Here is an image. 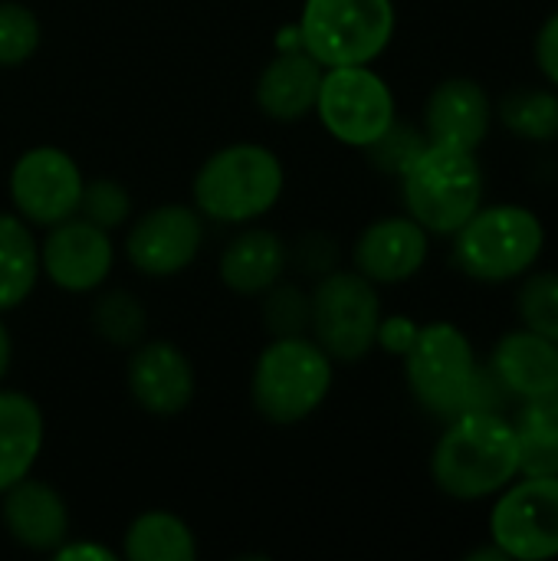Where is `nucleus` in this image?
Returning a JSON list of instances; mask_svg holds the SVG:
<instances>
[{
  "label": "nucleus",
  "mask_w": 558,
  "mask_h": 561,
  "mask_svg": "<svg viewBox=\"0 0 558 561\" xmlns=\"http://www.w3.org/2000/svg\"><path fill=\"white\" fill-rule=\"evenodd\" d=\"M520 319L529 332L558 345V273H533L520 289Z\"/></svg>",
  "instance_id": "nucleus-27"
},
{
  "label": "nucleus",
  "mask_w": 558,
  "mask_h": 561,
  "mask_svg": "<svg viewBox=\"0 0 558 561\" xmlns=\"http://www.w3.org/2000/svg\"><path fill=\"white\" fill-rule=\"evenodd\" d=\"M326 66L303 46L273 56L257 76V108L273 122H303L316 112Z\"/></svg>",
  "instance_id": "nucleus-18"
},
{
  "label": "nucleus",
  "mask_w": 558,
  "mask_h": 561,
  "mask_svg": "<svg viewBox=\"0 0 558 561\" xmlns=\"http://www.w3.org/2000/svg\"><path fill=\"white\" fill-rule=\"evenodd\" d=\"M0 523L26 552H56L69 539V510L56 486L33 473L0 493Z\"/></svg>",
  "instance_id": "nucleus-15"
},
{
  "label": "nucleus",
  "mask_w": 558,
  "mask_h": 561,
  "mask_svg": "<svg viewBox=\"0 0 558 561\" xmlns=\"http://www.w3.org/2000/svg\"><path fill=\"white\" fill-rule=\"evenodd\" d=\"M79 217H86L89 224L102 227V230H118L132 220V194L125 184L112 181V178H95L86 181L82 187V201H79Z\"/></svg>",
  "instance_id": "nucleus-28"
},
{
  "label": "nucleus",
  "mask_w": 558,
  "mask_h": 561,
  "mask_svg": "<svg viewBox=\"0 0 558 561\" xmlns=\"http://www.w3.org/2000/svg\"><path fill=\"white\" fill-rule=\"evenodd\" d=\"M520 434V473L523 477H558V437L516 427Z\"/></svg>",
  "instance_id": "nucleus-31"
},
{
  "label": "nucleus",
  "mask_w": 558,
  "mask_h": 561,
  "mask_svg": "<svg viewBox=\"0 0 558 561\" xmlns=\"http://www.w3.org/2000/svg\"><path fill=\"white\" fill-rule=\"evenodd\" d=\"M56 559H89V561H115V552L109 546H95V542H62L56 552Z\"/></svg>",
  "instance_id": "nucleus-36"
},
{
  "label": "nucleus",
  "mask_w": 558,
  "mask_h": 561,
  "mask_svg": "<svg viewBox=\"0 0 558 561\" xmlns=\"http://www.w3.org/2000/svg\"><path fill=\"white\" fill-rule=\"evenodd\" d=\"M89 319H92L95 335L105 339L109 345H118V348H135L145 339V329H148L145 306L125 289L99 293V299L92 302Z\"/></svg>",
  "instance_id": "nucleus-24"
},
{
  "label": "nucleus",
  "mask_w": 558,
  "mask_h": 561,
  "mask_svg": "<svg viewBox=\"0 0 558 561\" xmlns=\"http://www.w3.org/2000/svg\"><path fill=\"white\" fill-rule=\"evenodd\" d=\"M43 26L36 13L20 0H0V69L30 62L39 49Z\"/></svg>",
  "instance_id": "nucleus-26"
},
{
  "label": "nucleus",
  "mask_w": 558,
  "mask_h": 561,
  "mask_svg": "<svg viewBox=\"0 0 558 561\" xmlns=\"http://www.w3.org/2000/svg\"><path fill=\"white\" fill-rule=\"evenodd\" d=\"M289 270V243L266 227L240 230L220 253V283L237 296H263Z\"/></svg>",
  "instance_id": "nucleus-19"
},
{
  "label": "nucleus",
  "mask_w": 558,
  "mask_h": 561,
  "mask_svg": "<svg viewBox=\"0 0 558 561\" xmlns=\"http://www.w3.org/2000/svg\"><path fill=\"white\" fill-rule=\"evenodd\" d=\"M414 401L434 417L464 414L477 358L470 339L454 322H428L418 329L411 348L401 355Z\"/></svg>",
  "instance_id": "nucleus-8"
},
{
  "label": "nucleus",
  "mask_w": 558,
  "mask_h": 561,
  "mask_svg": "<svg viewBox=\"0 0 558 561\" xmlns=\"http://www.w3.org/2000/svg\"><path fill=\"white\" fill-rule=\"evenodd\" d=\"M204 247V217L187 204H161L135 217L125 237L128 263L148 279L184 273Z\"/></svg>",
  "instance_id": "nucleus-12"
},
{
  "label": "nucleus",
  "mask_w": 558,
  "mask_h": 561,
  "mask_svg": "<svg viewBox=\"0 0 558 561\" xmlns=\"http://www.w3.org/2000/svg\"><path fill=\"white\" fill-rule=\"evenodd\" d=\"M352 260L375 286L408 283L428 260V230L414 217H382L362 230Z\"/></svg>",
  "instance_id": "nucleus-16"
},
{
  "label": "nucleus",
  "mask_w": 558,
  "mask_h": 561,
  "mask_svg": "<svg viewBox=\"0 0 558 561\" xmlns=\"http://www.w3.org/2000/svg\"><path fill=\"white\" fill-rule=\"evenodd\" d=\"M408 217L428 233H457L483 201V171L477 151L424 145V151L398 174Z\"/></svg>",
  "instance_id": "nucleus-4"
},
{
  "label": "nucleus",
  "mask_w": 558,
  "mask_h": 561,
  "mask_svg": "<svg viewBox=\"0 0 558 561\" xmlns=\"http://www.w3.org/2000/svg\"><path fill=\"white\" fill-rule=\"evenodd\" d=\"M536 62L546 72V79L558 85V10L543 23L536 36Z\"/></svg>",
  "instance_id": "nucleus-34"
},
{
  "label": "nucleus",
  "mask_w": 558,
  "mask_h": 561,
  "mask_svg": "<svg viewBox=\"0 0 558 561\" xmlns=\"http://www.w3.org/2000/svg\"><path fill=\"white\" fill-rule=\"evenodd\" d=\"M115 266L112 233L89 224L86 217H66L46 227L39 243V273L62 293L82 296L105 286Z\"/></svg>",
  "instance_id": "nucleus-13"
},
{
  "label": "nucleus",
  "mask_w": 558,
  "mask_h": 561,
  "mask_svg": "<svg viewBox=\"0 0 558 561\" xmlns=\"http://www.w3.org/2000/svg\"><path fill=\"white\" fill-rule=\"evenodd\" d=\"M493 371L513 398H539L558 388V345L529 332H510L493 352Z\"/></svg>",
  "instance_id": "nucleus-21"
},
{
  "label": "nucleus",
  "mask_w": 558,
  "mask_h": 561,
  "mask_svg": "<svg viewBox=\"0 0 558 561\" xmlns=\"http://www.w3.org/2000/svg\"><path fill=\"white\" fill-rule=\"evenodd\" d=\"M263 325L273 339L309 335V296L299 286H273L263 293Z\"/></svg>",
  "instance_id": "nucleus-29"
},
{
  "label": "nucleus",
  "mask_w": 558,
  "mask_h": 561,
  "mask_svg": "<svg viewBox=\"0 0 558 561\" xmlns=\"http://www.w3.org/2000/svg\"><path fill=\"white\" fill-rule=\"evenodd\" d=\"M283 187L286 171L276 151L257 141H234L197 168L191 197L204 220L253 224L276 207Z\"/></svg>",
  "instance_id": "nucleus-2"
},
{
  "label": "nucleus",
  "mask_w": 558,
  "mask_h": 561,
  "mask_svg": "<svg viewBox=\"0 0 558 561\" xmlns=\"http://www.w3.org/2000/svg\"><path fill=\"white\" fill-rule=\"evenodd\" d=\"M296 36L326 69L372 66L395 36V0H303Z\"/></svg>",
  "instance_id": "nucleus-5"
},
{
  "label": "nucleus",
  "mask_w": 558,
  "mask_h": 561,
  "mask_svg": "<svg viewBox=\"0 0 558 561\" xmlns=\"http://www.w3.org/2000/svg\"><path fill=\"white\" fill-rule=\"evenodd\" d=\"M546 243L543 220L516 204L480 207L454 233V263L480 283H506L536 266Z\"/></svg>",
  "instance_id": "nucleus-6"
},
{
  "label": "nucleus",
  "mask_w": 558,
  "mask_h": 561,
  "mask_svg": "<svg viewBox=\"0 0 558 561\" xmlns=\"http://www.w3.org/2000/svg\"><path fill=\"white\" fill-rule=\"evenodd\" d=\"M128 394L151 417H178L194 401V365L174 342H138L128 358Z\"/></svg>",
  "instance_id": "nucleus-14"
},
{
  "label": "nucleus",
  "mask_w": 558,
  "mask_h": 561,
  "mask_svg": "<svg viewBox=\"0 0 558 561\" xmlns=\"http://www.w3.org/2000/svg\"><path fill=\"white\" fill-rule=\"evenodd\" d=\"M46 437L39 404L23 394L0 388V493L33 473Z\"/></svg>",
  "instance_id": "nucleus-20"
},
{
  "label": "nucleus",
  "mask_w": 558,
  "mask_h": 561,
  "mask_svg": "<svg viewBox=\"0 0 558 561\" xmlns=\"http://www.w3.org/2000/svg\"><path fill=\"white\" fill-rule=\"evenodd\" d=\"M424 145H428V138H424L421 131H414V128H408V125H398V118H395V125H391L375 145H368L365 151H368V158H372L382 171L401 174V171L424 151Z\"/></svg>",
  "instance_id": "nucleus-30"
},
{
  "label": "nucleus",
  "mask_w": 558,
  "mask_h": 561,
  "mask_svg": "<svg viewBox=\"0 0 558 561\" xmlns=\"http://www.w3.org/2000/svg\"><path fill=\"white\" fill-rule=\"evenodd\" d=\"M316 115L322 128L349 148L375 145L398 118L395 95L372 66L326 69L316 99Z\"/></svg>",
  "instance_id": "nucleus-9"
},
{
  "label": "nucleus",
  "mask_w": 558,
  "mask_h": 561,
  "mask_svg": "<svg viewBox=\"0 0 558 561\" xmlns=\"http://www.w3.org/2000/svg\"><path fill=\"white\" fill-rule=\"evenodd\" d=\"M516 427H529V431H539V434L558 437V388L556 391H549V394L529 398V401L523 404V414H520Z\"/></svg>",
  "instance_id": "nucleus-33"
},
{
  "label": "nucleus",
  "mask_w": 558,
  "mask_h": 561,
  "mask_svg": "<svg viewBox=\"0 0 558 561\" xmlns=\"http://www.w3.org/2000/svg\"><path fill=\"white\" fill-rule=\"evenodd\" d=\"M122 559L128 561H194V529L168 510H148L135 516L122 536Z\"/></svg>",
  "instance_id": "nucleus-23"
},
{
  "label": "nucleus",
  "mask_w": 558,
  "mask_h": 561,
  "mask_svg": "<svg viewBox=\"0 0 558 561\" xmlns=\"http://www.w3.org/2000/svg\"><path fill=\"white\" fill-rule=\"evenodd\" d=\"M39 243L20 214L0 210V316L20 309L39 283Z\"/></svg>",
  "instance_id": "nucleus-22"
},
{
  "label": "nucleus",
  "mask_w": 558,
  "mask_h": 561,
  "mask_svg": "<svg viewBox=\"0 0 558 561\" xmlns=\"http://www.w3.org/2000/svg\"><path fill=\"white\" fill-rule=\"evenodd\" d=\"M493 105L480 82L474 79H444L424 105V138L428 145L477 151L490 131Z\"/></svg>",
  "instance_id": "nucleus-17"
},
{
  "label": "nucleus",
  "mask_w": 558,
  "mask_h": 561,
  "mask_svg": "<svg viewBox=\"0 0 558 561\" xmlns=\"http://www.w3.org/2000/svg\"><path fill=\"white\" fill-rule=\"evenodd\" d=\"M414 335H418V325L411 319H401V316L382 319V325H378V345H385L391 355H405L411 348Z\"/></svg>",
  "instance_id": "nucleus-35"
},
{
  "label": "nucleus",
  "mask_w": 558,
  "mask_h": 561,
  "mask_svg": "<svg viewBox=\"0 0 558 561\" xmlns=\"http://www.w3.org/2000/svg\"><path fill=\"white\" fill-rule=\"evenodd\" d=\"M7 187L13 201V214H20L30 227L46 230L79 214L86 178L69 151L56 145H36L13 161Z\"/></svg>",
  "instance_id": "nucleus-10"
},
{
  "label": "nucleus",
  "mask_w": 558,
  "mask_h": 561,
  "mask_svg": "<svg viewBox=\"0 0 558 561\" xmlns=\"http://www.w3.org/2000/svg\"><path fill=\"white\" fill-rule=\"evenodd\" d=\"M10 365H13V339H10V329L3 325V316H0V385L10 375Z\"/></svg>",
  "instance_id": "nucleus-37"
},
{
  "label": "nucleus",
  "mask_w": 558,
  "mask_h": 561,
  "mask_svg": "<svg viewBox=\"0 0 558 561\" xmlns=\"http://www.w3.org/2000/svg\"><path fill=\"white\" fill-rule=\"evenodd\" d=\"M431 477L454 500H483L506 490L520 477V434L503 414L467 411L431 454Z\"/></svg>",
  "instance_id": "nucleus-1"
},
{
  "label": "nucleus",
  "mask_w": 558,
  "mask_h": 561,
  "mask_svg": "<svg viewBox=\"0 0 558 561\" xmlns=\"http://www.w3.org/2000/svg\"><path fill=\"white\" fill-rule=\"evenodd\" d=\"M335 378V362L319 348L312 335H283L273 339L253 365L250 401L253 411L280 427L303 424L312 417Z\"/></svg>",
  "instance_id": "nucleus-3"
},
{
  "label": "nucleus",
  "mask_w": 558,
  "mask_h": 561,
  "mask_svg": "<svg viewBox=\"0 0 558 561\" xmlns=\"http://www.w3.org/2000/svg\"><path fill=\"white\" fill-rule=\"evenodd\" d=\"M289 263H299L306 273L326 276L335 270V243L322 233H309L289 250Z\"/></svg>",
  "instance_id": "nucleus-32"
},
{
  "label": "nucleus",
  "mask_w": 558,
  "mask_h": 561,
  "mask_svg": "<svg viewBox=\"0 0 558 561\" xmlns=\"http://www.w3.org/2000/svg\"><path fill=\"white\" fill-rule=\"evenodd\" d=\"M490 536L506 559H556L558 477H523V483L506 486L490 513Z\"/></svg>",
  "instance_id": "nucleus-11"
},
{
  "label": "nucleus",
  "mask_w": 558,
  "mask_h": 561,
  "mask_svg": "<svg viewBox=\"0 0 558 561\" xmlns=\"http://www.w3.org/2000/svg\"><path fill=\"white\" fill-rule=\"evenodd\" d=\"M500 115L510 131L529 141H556L558 138V95L543 89H523L503 99Z\"/></svg>",
  "instance_id": "nucleus-25"
},
{
  "label": "nucleus",
  "mask_w": 558,
  "mask_h": 561,
  "mask_svg": "<svg viewBox=\"0 0 558 561\" xmlns=\"http://www.w3.org/2000/svg\"><path fill=\"white\" fill-rule=\"evenodd\" d=\"M382 319L378 286L358 270L335 266L309 293V335L339 365H355L372 355Z\"/></svg>",
  "instance_id": "nucleus-7"
}]
</instances>
